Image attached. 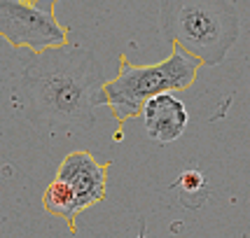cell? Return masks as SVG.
<instances>
[{
	"instance_id": "1",
	"label": "cell",
	"mask_w": 250,
	"mask_h": 238,
	"mask_svg": "<svg viewBox=\"0 0 250 238\" xmlns=\"http://www.w3.org/2000/svg\"><path fill=\"white\" fill-rule=\"evenodd\" d=\"M21 84L35 117L59 126H91L94 110L105 105L103 68L82 44L31 54L23 61Z\"/></svg>"
},
{
	"instance_id": "2",
	"label": "cell",
	"mask_w": 250,
	"mask_h": 238,
	"mask_svg": "<svg viewBox=\"0 0 250 238\" xmlns=\"http://www.w3.org/2000/svg\"><path fill=\"white\" fill-rule=\"evenodd\" d=\"M164 38L206 65H220L241 33L234 0H164L159 12Z\"/></svg>"
},
{
	"instance_id": "3",
	"label": "cell",
	"mask_w": 250,
	"mask_h": 238,
	"mask_svg": "<svg viewBox=\"0 0 250 238\" xmlns=\"http://www.w3.org/2000/svg\"><path fill=\"white\" fill-rule=\"evenodd\" d=\"M196 56L173 47L168 59L154 65H133L124 56L120 59V73L112 82L103 84V98L120 124L141 115L143 105L150 98L166 91H183L194 84L201 68Z\"/></svg>"
},
{
	"instance_id": "4",
	"label": "cell",
	"mask_w": 250,
	"mask_h": 238,
	"mask_svg": "<svg viewBox=\"0 0 250 238\" xmlns=\"http://www.w3.org/2000/svg\"><path fill=\"white\" fill-rule=\"evenodd\" d=\"M56 0H0V38L14 49H44L63 47L68 31L56 21Z\"/></svg>"
},
{
	"instance_id": "5",
	"label": "cell",
	"mask_w": 250,
	"mask_h": 238,
	"mask_svg": "<svg viewBox=\"0 0 250 238\" xmlns=\"http://www.w3.org/2000/svg\"><path fill=\"white\" fill-rule=\"evenodd\" d=\"M56 178L63 180L77 198L80 210H87L94 203L103 201L108 184V163H98L89 152L77 150L63 157L56 171Z\"/></svg>"
},
{
	"instance_id": "6",
	"label": "cell",
	"mask_w": 250,
	"mask_h": 238,
	"mask_svg": "<svg viewBox=\"0 0 250 238\" xmlns=\"http://www.w3.org/2000/svg\"><path fill=\"white\" fill-rule=\"evenodd\" d=\"M143 121H145V131H147V138L159 145H168L175 142L187 129V115L185 103L175 96L173 91H166L159 96L150 98L141 110Z\"/></svg>"
},
{
	"instance_id": "7",
	"label": "cell",
	"mask_w": 250,
	"mask_h": 238,
	"mask_svg": "<svg viewBox=\"0 0 250 238\" xmlns=\"http://www.w3.org/2000/svg\"><path fill=\"white\" fill-rule=\"evenodd\" d=\"M42 206L49 215L65 219L70 227H75V217L82 213L80 206H77V198L73 194V189L63 180H59V178H54L42 192Z\"/></svg>"
},
{
	"instance_id": "8",
	"label": "cell",
	"mask_w": 250,
	"mask_h": 238,
	"mask_svg": "<svg viewBox=\"0 0 250 238\" xmlns=\"http://www.w3.org/2000/svg\"><path fill=\"white\" fill-rule=\"evenodd\" d=\"M178 187H183L185 192L189 194H196V192H201L204 187H206V178L201 171H196V168H189V171H183L180 178H178Z\"/></svg>"
},
{
	"instance_id": "9",
	"label": "cell",
	"mask_w": 250,
	"mask_h": 238,
	"mask_svg": "<svg viewBox=\"0 0 250 238\" xmlns=\"http://www.w3.org/2000/svg\"><path fill=\"white\" fill-rule=\"evenodd\" d=\"M136 238H147V236H145V227H141V231H138V236H136Z\"/></svg>"
}]
</instances>
